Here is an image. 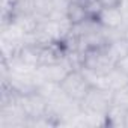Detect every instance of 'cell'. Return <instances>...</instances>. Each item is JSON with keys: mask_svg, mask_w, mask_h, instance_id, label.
I'll return each mask as SVG.
<instances>
[{"mask_svg": "<svg viewBox=\"0 0 128 128\" xmlns=\"http://www.w3.org/2000/svg\"><path fill=\"white\" fill-rule=\"evenodd\" d=\"M126 84H128V76L125 72H122L120 70H118L116 66L112 68L107 74H104V88L112 92H114Z\"/></svg>", "mask_w": 128, "mask_h": 128, "instance_id": "52a82bcc", "label": "cell"}, {"mask_svg": "<svg viewBox=\"0 0 128 128\" xmlns=\"http://www.w3.org/2000/svg\"><path fill=\"white\" fill-rule=\"evenodd\" d=\"M88 18H90L82 3V0H70V5H68V9H66V20L76 26V24H80L83 21H86Z\"/></svg>", "mask_w": 128, "mask_h": 128, "instance_id": "ba28073f", "label": "cell"}, {"mask_svg": "<svg viewBox=\"0 0 128 128\" xmlns=\"http://www.w3.org/2000/svg\"><path fill=\"white\" fill-rule=\"evenodd\" d=\"M60 88L70 98L80 102L86 96V94L90 90L92 84L83 74L82 68H76V70H71L66 74V77L60 82Z\"/></svg>", "mask_w": 128, "mask_h": 128, "instance_id": "3957f363", "label": "cell"}, {"mask_svg": "<svg viewBox=\"0 0 128 128\" xmlns=\"http://www.w3.org/2000/svg\"><path fill=\"white\" fill-rule=\"evenodd\" d=\"M20 102H21L29 120L39 119V118H44L48 114V102L38 90L26 94V95H20Z\"/></svg>", "mask_w": 128, "mask_h": 128, "instance_id": "5b68a950", "label": "cell"}, {"mask_svg": "<svg viewBox=\"0 0 128 128\" xmlns=\"http://www.w3.org/2000/svg\"><path fill=\"white\" fill-rule=\"evenodd\" d=\"M82 3H83L84 9L90 18H96L98 14L101 12V9L104 8L100 0H82Z\"/></svg>", "mask_w": 128, "mask_h": 128, "instance_id": "7c38bea8", "label": "cell"}, {"mask_svg": "<svg viewBox=\"0 0 128 128\" xmlns=\"http://www.w3.org/2000/svg\"><path fill=\"white\" fill-rule=\"evenodd\" d=\"M100 2L102 3L104 8H113V6H119L120 0H100Z\"/></svg>", "mask_w": 128, "mask_h": 128, "instance_id": "9a60e30c", "label": "cell"}, {"mask_svg": "<svg viewBox=\"0 0 128 128\" xmlns=\"http://www.w3.org/2000/svg\"><path fill=\"white\" fill-rule=\"evenodd\" d=\"M125 128H128V112H126V116H125Z\"/></svg>", "mask_w": 128, "mask_h": 128, "instance_id": "e0dca14e", "label": "cell"}, {"mask_svg": "<svg viewBox=\"0 0 128 128\" xmlns=\"http://www.w3.org/2000/svg\"><path fill=\"white\" fill-rule=\"evenodd\" d=\"M126 112L128 110H124L120 107H116V106H112L106 119H107V126H122L125 128V116H126Z\"/></svg>", "mask_w": 128, "mask_h": 128, "instance_id": "9c48e42d", "label": "cell"}, {"mask_svg": "<svg viewBox=\"0 0 128 128\" xmlns=\"http://www.w3.org/2000/svg\"><path fill=\"white\" fill-rule=\"evenodd\" d=\"M119 9H120L122 17H124L125 26H128V0H120V3H119Z\"/></svg>", "mask_w": 128, "mask_h": 128, "instance_id": "5bb4252c", "label": "cell"}, {"mask_svg": "<svg viewBox=\"0 0 128 128\" xmlns=\"http://www.w3.org/2000/svg\"><path fill=\"white\" fill-rule=\"evenodd\" d=\"M122 36H124V39L128 42V26L124 27V30H122Z\"/></svg>", "mask_w": 128, "mask_h": 128, "instance_id": "2e32d148", "label": "cell"}, {"mask_svg": "<svg viewBox=\"0 0 128 128\" xmlns=\"http://www.w3.org/2000/svg\"><path fill=\"white\" fill-rule=\"evenodd\" d=\"M53 2L54 0H32L35 15L39 17L41 20L48 18L50 12H51V8H53Z\"/></svg>", "mask_w": 128, "mask_h": 128, "instance_id": "30bf717a", "label": "cell"}, {"mask_svg": "<svg viewBox=\"0 0 128 128\" xmlns=\"http://www.w3.org/2000/svg\"><path fill=\"white\" fill-rule=\"evenodd\" d=\"M114 63L116 62L110 56L107 45L89 50L82 54V68L96 74H107L112 68H114Z\"/></svg>", "mask_w": 128, "mask_h": 128, "instance_id": "7a4b0ae2", "label": "cell"}, {"mask_svg": "<svg viewBox=\"0 0 128 128\" xmlns=\"http://www.w3.org/2000/svg\"><path fill=\"white\" fill-rule=\"evenodd\" d=\"M71 70H76V68L71 65L68 57H65L63 60H59V62L39 65L36 68V71H35L36 83H38V86L41 83H45V82H48V83H60Z\"/></svg>", "mask_w": 128, "mask_h": 128, "instance_id": "277c9868", "label": "cell"}, {"mask_svg": "<svg viewBox=\"0 0 128 128\" xmlns=\"http://www.w3.org/2000/svg\"><path fill=\"white\" fill-rule=\"evenodd\" d=\"M96 20L107 30H124V27H125V21H124L119 6L102 8L101 12L98 14Z\"/></svg>", "mask_w": 128, "mask_h": 128, "instance_id": "8992f818", "label": "cell"}, {"mask_svg": "<svg viewBox=\"0 0 128 128\" xmlns=\"http://www.w3.org/2000/svg\"><path fill=\"white\" fill-rule=\"evenodd\" d=\"M112 106H116V107H120L124 110H128V84L113 92Z\"/></svg>", "mask_w": 128, "mask_h": 128, "instance_id": "8fae6325", "label": "cell"}, {"mask_svg": "<svg viewBox=\"0 0 128 128\" xmlns=\"http://www.w3.org/2000/svg\"><path fill=\"white\" fill-rule=\"evenodd\" d=\"M112 96L113 92L104 88H90V90L86 94V96L80 101L82 110L90 114L98 116H107L110 107H112Z\"/></svg>", "mask_w": 128, "mask_h": 128, "instance_id": "6da1fadb", "label": "cell"}, {"mask_svg": "<svg viewBox=\"0 0 128 128\" xmlns=\"http://www.w3.org/2000/svg\"><path fill=\"white\" fill-rule=\"evenodd\" d=\"M114 66L128 76V53H126V54H124V56L116 62V65H114Z\"/></svg>", "mask_w": 128, "mask_h": 128, "instance_id": "4fadbf2b", "label": "cell"}]
</instances>
